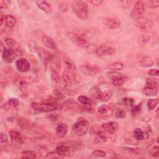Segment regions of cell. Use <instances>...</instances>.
Returning <instances> with one entry per match:
<instances>
[{"mask_svg":"<svg viewBox=\"0 0 159 159\" xmlns=\"http://www.w3.org/2000/svg\"><path fill=\"white\" fill-rule=\"evenodd\" d=\"M140 65L143 67H150L154 65V61L149 56L144 57L140 61Z\"/></svg>","mask_w":159,"mask_h":159,"instance_id":"24","label":"cell"},{"mask_svg":"<svg viewBox=\"0 0 159 159\" xmlns=\"http://www.w3.org/2000/svg\"><path fill=\"white\" fill-rule=\"evenodd\" d=\"M158 99H149L147 101V106L150 110H153L155 108L158 104Z\"/></svg>","mask_w":159,"mask_h":159,"instance_id":"37","label":"cell"},{"mask_svg":"<svg viewBox=\"0 0 159 159\" xmlns=\"http://www.w3.org/2000/svg\"><path fill=\"white\" fill-rule=\"evenodd\" d=\"M19 104L18 99L16 98H11L9 99L8 102L4 104V106H8L11 107H16Z\"/></svg>","mask_w":159,"mask_h":159,"instance_id":"43","label":"cell"},{"mask_svg":"<svg viewBox=\"0 0 159 159\" xmlns=\"http://www.w3.org/2000/svg\"><path fill=\"white\" fill-rule=\"evenodd\" d=\"M59 8L61 11H66L67 9V5H66V4H61L60 5H59Z\"/></svg>","mask_w":159,"mask_h":159,"instance_id":"58","label":"cell"},{"mask_svg":"<svg viewBox=\"0 0 159 159\" xmlns=\"http://www.w3.org/2000/svg\"><path fill=\"white\" fill-rule=\"evenodd\" d=\"M158 87H151L145 86L142 90V93L147 96H156L158 93Z\"/></svg>","mask_w":159,"mask_h":159,"instance_id":"18","label":"cell"},{"mask_svg":"<svg viewBox=\"0 0 159 159\" xmlns=\"http://www.w3.org/2000/svg\"><path fill=\"white\" fill-rule=\"evenodd\" d=\"M17 85L19 86V88H20L21 90L24 91L25 90H26V88H27V81L26 80L21 79V80L17 81Z\"/></svg>","mask_w":159,"mask_h":159,"instance_id":"46","label":"cell"},{"mask_svg":"<svg viewBox=\"0 0 159 159\" xmlns=\"http://www.w3.org/2000/svg\"><path fill=\"white\" fill-rule=\"evenodd\" d=\"M62 81L64 84L63 90L72 89V80L70 79L68 74L67 72H63L62 75Z\"/></svg>","mask_w":159,"mask_h":159,"instance_id":"22","label":"cell"},{"mask_svg":"<svg viewBox=\"0 0 159 159\" xmlns=\"http://www.w3.org/2000/svg\"><path fill=\"white\" fill-rule=\"evenodd\" d=\"M53 94H54L55 98L57 100H62L65 98V96L62 92L59 89H57V88H55V89L54 90Z\"/></svg>","mask_w":159,"mask_h":159,"instance_id":"39","label":"cell"},{"mask_svg":"<svg viewBox=\"0 0 159 159\" xmlns=\"http://www.w3.org/2000/svg\"><path fill=\"white\" fill-rule=\"evenodd\" d=\"M8 142V138L6 135L4 133H1V135H0V143H7Z\"/></svg>","mask_w":159,"mask_h":159,"instance_id":"53","label":"cell"},{"mask_svg":"<svg viewBox=\"0 0 159 159\" xmlns=\"http://www.w3.org/2000/svg\"><path fill=\"white\" fill-rule=\"evenodd\" d=\"M78 101L82 104H85V105H91V102L90 101V99L88 98H87L85 96H80L78 98Z\"/></svg>","mask_w":159,"mask_h":159,"instance_id":"44","label":"cell"},{"mask_svg":"<svg viewBox=\"0 0 159 159\" xmlns=\"http://www.w3.org/2000/svg\"><path fill=\"white\" fill-rule=\"evenodd\" d=\"M145 11L144 4L142 1H137L134 6V7L131 11V17L132 19L137 20L142 17L143 14Z\"/></svg>","mask_w":159,"mask_h":159,"instance_id":"6","label":"cell"},{"mask_svg":"<svg viewBox=\"0 0 159 159\" xmlns=\"http://www.w3.org/2000/svg\"><path fill=\"white\" fill-rule=\"evenodd\" d=\"M36 3L38 8H40L41 10H42L44 12L48 14L51 13L52 7L48 3L44 1H42V0H39V1H37Z\"/></svg>","mask_w":159,"mask_h":159,"instance_id":"19","label":"cell"},{"mask_svg":"<svg viewBox=\"0 0 159 159\" xmlns=\"http://www.w3.org/2000/svg\"><path fill=\"white\" fill-rule=\"evenodd\" d=\"M150 39V37L149 36H146V35H143V36H140L138 40V43L139 44L140 46L142 47L144 45H145V44H146V42H148Z\"/></svg>","mask_w":159,"mask_h":159,"instance_id":"40","label":"cell"},{"mask_svg":"<svg viewBox=\"0 0 159 159\" xmlns=\"http://www.w3.org/2000/svg\"><path fill=\"white\" fill-rule=\"evenodd\" d=\"M6 25L9 28H13L16 25V19L12 15H6L5 17Z\"/></svg>","mask_w":159,"mask_h":159,"instance_id":"28","label":"cell"},{"mask_svg":"<svg viewBox=\"0 0 159 159\" xmlns=\"http://www.w3.org/2000/svg\"><path fill=\"white\" fill-rule=\"evenodd\" d=\"M70 36L73 42L80 47L87 49L90 46V42L85 38L84 34L73 32L70 34Z\"/></svg>","mask_w":159,"mask_h":159,"instance_id":"4","label":"cell"},{"mask_svg":"<svg viewBox=\"0 0 159 159\" xmlns=\"http://www.w3.org/2000/svg\"><path fill=\"white\" fill-rule=\"evenodd\" d=\"M80 108L81 111H83L84 112H86V113H93L95 111V109H94L91 105H85L83 104L82 106H80Z\"/></svg>","mask_w":159,"mask_h":159,"instance_id":"45","label":"cell"},{"mask_svg":"<svg viewBox=\"0 0 159 159\" xmlns=\"http://www.w3.org/2000/svg\"><path fill=\"white\" fill-rule=\"evenodd\" d=\"M101 131L103 133L104 132H107L109 134H115L117 129H118V124L114 121H111L103 124L101 127Z\"/></svg>","mask_w":159,"mask_h":159,"instance_id":"9","label":"cell"},{"mask_svg":"<svg viewBox=\"0 0 159 159\" xmlns=\"http://www.w3.org/2000/svg\"><path fill=\"white\" fill-rule=\"evenodd\" d=\"M55 151L58 155L62 157H72L74 154L73 147L66 143L58 145L56 147Z\"/></svg>","mask_w":159,"mask_h":159,"instance_id":"5","label":"cell"},{"mask_svg":"<svg viewBox=\"0 0 159 159\" xmlns=\"http://www.w3.org/2000/svg\"><path fill=\"white\" fill-rule=\"evenodd\" d=\"M142 109V104L141 103L135 105V106H132V107L131 108V111L133 114L138 113Z\"/></svg>","mask_w":159,"mask_h":159,"instance_id":"49","label":"cell"},{"mask_svg":"<svg viewBox=\"0 0 159 159\" xmlns=\"http://www.w3.org/2000/svg\"><path fill=\"white\" fill-rule=\"evenodd\" d=\"M136 21L137 22V25H139V27L142 29L149 28L152 26V23L149 20L144 19L142 18V17L137 19Z\"/></svg>","mask_w":159,"mask_h":159,"instance_id":"25","label":"cell"},{"mask_svg":"<svg viewBox=\"0 0 159 159\" xmlns=\"http://www.w3.org/2000/svg\"><path fill=\"white\" fill-rule=\"evenodd\" d=\"M96 54L99 56H104V55H112L115 53V50L113 48L108 45H102L98 47L95 50Z\"/></svg>","mask_w":159,"mask_h":159,"instance_id":"10","label":"cell"},{"mask_svg":"<svg viewBox=\"0 0 159 159\" xmlns=\"http://www.w3.org/2000/svg\"><path fill=\"white\" fill-rule=\"evenodd\" d=\"M158 70L157 69H150L148 71V74L150 76H158Z\"/></svg>","mask_w":159,"mask_h":159,"instance_id":"56","label":"cell"},{"mask_svg":"<svg viewBox=\"0 0 159 159\" xmlns=\"http://www.w3.org/2000/svg\"><path fill=\"white\" fill-rule=\"evenodd\" d=\"M60 155H58L57 153L55 152H51L50 153H48L47 154L45 155L46 158H58Z\"/></svg>","mask_w":159,"mask_h":159,"instance_id":"52","label":"cell"},{"mask_svg":"<svg viewBox=\"0 0 159 159\" xmlns=\"http://www.w3.org/2000/svg\"><path fill=\"white\" fill-rule=\"evenodd\" d=\"M102 91L101 89L98 86H93L89 90L90 95L94 99H100L102 95Z\"/></svg>","mask_w":159,"mask_h":159,"instance_id":"20","label":"cell"},{"mask_svg":"<svg viewBox=\"0 0 159 159\" xmlns=\"http://www.w3.org/2000/svg\"><path fill=\"white\" fill-rule=\"evenodd\" d=\"M37 52L41 61H42V63L45 65H47V64L48 63L51 62L52 58L54 57V56H53L50 52L46 50H44L42 48H39L37 50Z\"/></svg>","mask_w":159,"mask_h":159,"instance_id":"11","label":"cell"},{"mask_svg":"<svg viewBox=\"0 0 159 159\" xmlns=\"http://www.w3.org/2000/svg\"><path fill=\"white\" fill-rule=\"evenodd\" d=\"M32 108L40 113H49L58 109H61L62 106L55 101H45L41 103H33L32 104Z\"/></svg>","mask_w":159,"mask_h":159,"instance_id":"1","label":"cell"},{"mask_svg":"<svg viewBox=\"0 0 159 159\" xmlns=\"http://www.w3.org/2000/svg\"><path fill=\"white\" fill-rule=\"evenodd\" d=\"M107 140L108 139L106 136H105L104 135H103V133H99L96 134V136L95 139H94L93 142L94 143L96 144H101L106 142Z\"/></svg>","mask_w":159,"mask_h":159,"instance_id":"26","label":"cell"},{"mask_svg":"<svg viewBox=\"0 0 159 159\" xmlns=\"http://www.w3.org/2000/svg\"><path fill=\"white\" fill-rule=\"evenodd\" d=\"M68 127L66 124L60 123L56 127L57 135L60 138H63L67 134Z\"/></svg>","mask_w":159,"mask_h":159,"instance_id":"15","label":"cell"},{"mask_svg":"<svg viewBox=\"0 0 159 159\" xmlns=\"http://www.w3.org/2000/svg\"><path fill=\"white\" fill-rule=\"evenodd\" d=\"M123 102H124V104H125L126 105L133 106L135 101H134V99L132 98H126L123 99Z\"/></svg>","mask_w":159,"mask_h":159,"instance_id":"51","label":"cell"},{"mask_svg":"<svg viewBox=\"0 0 159 159\" xmlns=\"http://www.w3.org/2000/svg\"><path fill=\"white\" fill-rule=\"evenodd\" d=\"M89 129V123L84 118H79L72 126V131L78 136H83Z\"/></svg>","mask_w":159,"mask_h":159,"instance_id":"3","label":"cell"},{"mask_svg":"<svg viewBox=\"0 0 159 159\" xmlns=\"http://www.w3.org/2000/svg\"><path fill=\"white\" fill-rule=\"evenodd\" d=\"M11 2L9 1H0V8H6L10 4Z\"/></svg>","mask_w":159,"mask_h":159,"instance_id":"55","label":"cell"},{"mask_svg":"<svg viewBox=\"0 0 159 159\" xmlns=\"http://www.w3.org/2000/svg\"><path fill=\"white\" fill-rule=\"evenodd\" d=\"M109 110V107L108 106L104 105V104L98 107V112L99 114H104L108 113Z\"/></svg>","mask_w":159,"mask_h":159,"instance_id":"47","label":"cell"},{"mask_svg":"<svg viewBox=\"0 0 159 159\" xmlns=\"http://www.w3.org/2000/svg\"><path fill=\"white\" fill-rule=\"evenodd\" d=\"M107 76L110 79H111L112 80H113L114 79H116V78H120V77H122V76H123V75L119 73H117L116 72V71H113V72H108L107 73Z\"/></svg>","mask_w":159,"mask_h":159,"instance_id":"41","label":"cell"},{"mask_svg":"<svg viewBox=\"0 0 159 159\" xmlns=\"http://www.w3.org/2000/svg\"><path fill=\"white\" fill-rule=\"evenodd\" d=\"M0 17H1V23H0V24L2 25L4 21H5V17H4V14H3V12L0 13Z\"/></svg>","mask_w":159,"mask_h":159,"instance_id":"60","label":"cell"},{"mask_svg":"<svg viewBox=\"0 0 159 159\" xmlns=\"http://www.w3.org/2000/svg\"><path fill=\"white\" fill-rule=\"evenodd\" d=\"M108 67L113 71H118V70H121L123 68L124 65L120 62H116L109 65Z\"/></svg>","mask_w":159,"mask_h":159,"instance_id":"29","label":"cell"},{"mask_svg":"<svg viewBox=\"0 0 159 159\" xmlns=\"http://www.w3.org/2000/svg\"><path fill=\"white\" fill-rule=\"evenodd\" d=\"M150 7L152 9H156L159 6V1L156 0V1H151L149 2Z\"/></svg>","mask_w":159,"mask_h":159,"instance_id":"54","label":"cell"},{"mask_svg":"<svg viewBox=\"0 0 159 159\" xmlns=\"http://www.w3.org/2000/svg\"><path fill=\"white\" fill-rule=\"evenodd\" d=\"M17 123H18L19 126L24 129H27L31 128L32 126V122L29 119L25 118V117H19L17 119Z\"/></svg>","mask_w":159,"mask_h":159,"instance_id":"21","label":"cell"},{"mask_svg":"<svg viewBox=\"0 0 159 159\" xmlns=\"http://www.w3.org/2000/svg\"><path fill=\"white\" fill-rule=\"evenodd\" d=\"M51 77L52 81L55 83H58L60 82V77L59 75H58V73L56 72L52 71L51 72Z\"/></svg>","mask_w":159,"mask_h":159,"instance_id":"48","label":"cell"},{"mask_svg":"<svg viewBox=\"0 0 159 159\" xmlns=\"http://www.w3.org/2000/svg\"><path fill=\"white\" fill-rule=\"evenodd\" d=\"M42 41L45 47H47V48L51 50H57V44L55 42V41L53 40L52 38H51L50 37L47 36H44L42 37Z\"/></svg>","mask_w":159,"mask_h":159,"instance_id":"16","label":"cell"},{"mask_svg":"<svg viewBox=\"0 0 159 159\" xmlns=\"http://www.w3.org/2000/svg\"><path fill=\"white\" fill-rule=\"evenodd\" d=\"M102 0H93V1H91V3L94 5V6H99L101 5L103 3Z\"/></svg>","mask_w":159,"mask_h":159,"instance_id":"57","label":"cell"},{"mask_svg":"<svg viewBox=\"0 0 159 159\" xmlns=\"http://www.w3.org/2000/svg\"><path fill=\"white\" fill-rule=\"evenodd\" d=\"M112 95H113V91L111 90H107L102 93V95L100 98V100L103 102H107L111 99Z\"/></svg>","mask_w":159,"mask_h":159,"instance_id":"32","label":"cell"},{"mask_svg":"<svg viewBox=\"0 0 159 159\" xmlns=\"http://www.w3.org/2000/svg\"><path fill=\"white\" fill-rule=\"evenodd\" d=\"M16 67L19 72H26L30 68V64L25 58H20L16 61Z\"/></svg>","mask_w":159,"mask_h":159,"instance_id":"13","label":"cell"},{"mask_svg":"<svg viewBox=\"0 0 159 159\" xmlns=\"http://www.w3.org/2000/svg\"><path fill=\"white\" fill-rule=\"evenodd\" d=\"M158 108L157 109V111H156V116H157V118L158 119Z\"/></svg>","mask_w":159,"mask_h":159,"instance_id":"61","label":"cell"},{"mask_svg":"<svg viewBox=\"0 0 159 159\" xmlns=\"http://www.w3.org/2000/svg\"><path fill=\"white\" fill-rule=\"evenodd\" d=\"M4 42L6 45L9 49H14L17 46V42L15 40L11 38H7L4 40Z\"/></svg>","mask_w":159,"mask_h":159,"instance_id":"33","label":"cell"},{"mask_svg":"<svg viewBox=\"0 0 159 159\" xmlns=\"http://www.w3.org/2000/svg\"><path fill=\"white\" fill-rule=\"evenodd\" d=\"M104 24L108 28L111 29H114L120 26V22L114 18H108L104 19Z\"/></svg>","mask_w":159,"mask_h":159,"instance_id":"17","label":"cell"},{"mask_svg":"<svg viewBox=\"0 0 159 159\" xmlns=\"http://www.w3.org/2000/svg\"><path fill=\"white\" fill-rule=\"evenodd\" d=\"M72 9L74 13L80 19H86L89 15L88 5L83 1H75L72 3Z\"/></svg>","mask_w":159,"mask_h":159,"instance_id":"2","label":"cell"},{"mask_svg":"<svg viewBox=\"0 0 159 159\" xmlns=\"http://www.w3.org/2000/svg\"><path fill=\"white\" fill-rule=\"evenodd\" d=\"M49 119L52 121H55L57 119V116L56 114H52L49 116Z\"/></svg>","mask_w":159,"mask_h":159,"instance_id":"59","label":"cell"},{"mask_svg":"<svg viewBox=\"0 0 159 159\" xmlns=\"http://www.w3.org/2000/svg\"><path fill=\"white\" fill-rule=\"evenodd\" d=\"M127 150H128L129 152L132 153L133 154L138 155H145V152L144 150L142 149L139 148H135V149H132V148H126Z\"/></svg>","mask_w":159,"mask_h":159,"instance_id":"36","label":"cell"},{"mask_svg":"<svg viewBox=\"0 0 159 159\" xmlns=\"http://www.w3.org/2000/svg\"><path fill=\"white\" fill-rule=\"evenodd\" d=\"M78 103L72 99H68L65 101L62 106V108H64L65 109H72L78 107Z\"/></svg>","mask_w":159,"mask_h":159,"instance_id":"23","label":"cell"},{"mask_svg":"<svg viewBox=\"0 0 159 159\" xmlns=\"http://www.w3.org/2000/svg\"><path fill=\"white\" fill-rule=\"evenodd\" d=\"M36 157V153L32 150H24L21 153L22 158H35Z\"/></svg>","mask_w":159,"mask_h":159,"instance_id":"30","label":"cell"},{"mask_svg":"<svg viewBox=\"0 0 159 159\" xmlns=\"http://www.w3.org/2000/svg\"><path fill=\"white\" fill-rule=\"evenodd\" d=\"M127 77L125 76H123L122 77L116 78L113 80V85L116 86V87H118L121 85H122L127 80Z\"/></svg>","mask_w":159,"mask_h":159,"instance_id":"34","label":"cell"},{"mask_svg":"<svg viewBox=\"0 0 159 159\" xmlns=\"http://www.w3.org/2000/svg\"><path fill=\"white\" fill-rule=\"evenodd\" d=\"M16 52L12 49H6L2 54V58L5 62L8 63H12L16 57Z\"/></svg>","mask_w":159,"mask_h":159,"instance_id":"12","label":"cell"},{"mask_svg":"<svg viewBox=\"0 0 159 159\" xmlns=\"http://www.w3.org/2000/svg\"><path fill=\"white\" fill-rule=\"evenodd\" d=\"M133 136L137 140H143L149 137V132H143L140 128H136L133 131Z\"/></svg>","mask_w":159,"mask_h":159,"instance_id":"14","label":"cell"},{"mask_svg":"<svg viewBox=\"0 0 159 159\" xmlns=\"http://www.w3.org/2000/svg\"><path fill=\"white\" fill-rule=\"evenodd\" d=\"M151 155L154 157H158L159 155V148L158 146L154 147L150 151Z\"/></svg>","mask_w":159,"mask_h":159,"instance_id":"50","label":"cell"},{"mask_svg":"<svg viewBox=\"0 0 159 159\" xmlns=\"http://www.w3.org/2000/svg\"><path fill=\"white\" fill-rule=\"evenodd\" d=\"M158 81L157 79L149 78H147L146 80L145 86H151V87H158Z\"/></svg>","mask_w":159,"mask_h":159,"instance_id":"38","label":"cell"},{"mask_svg":"<svg viewBox=\"0 0 159 159\" xmlns=\"http://www.w3.org/2000/svg\"><path fill=\"white\" fill-rule=\"evenodd\" d=\"M11 140L14 144H22L25 142V137L23 134L17 130H13L9 132Z\"/></svg>","mask_w":159,"mask_h":159,"instance_id":"8","label":"cell"},{"mask_svg":"<svg viewBox=\"0 0 159 159\" xmlns=\"http://www.w3.org/2000/svg\"><path fill=\"white\" fill-rule=\"evenodd\" d=\"M115 117L118 119H123L126 116V112L121 108H117L114 113Z\"/></svg>","mask_w":159,"mask_h":159,"instance_id":"35","label":"cell"},{"mask_svg":"<svg viewBox=\"0 0 159 159\" xmlns=\"http://www.w3.org/2000/svg\"><path fill=\"white\" fill-rule=\"evenodd\" d=\"M91 156L93 157H105L106 156V154L103 150H96L92 152Z\"/></svg>","mask_w":159,"mask_h":159,"instance_id":"42","label":"cell"},{"mask_svg":"<svg viewBox=\"0 0 159 159\" xmlns=\"http://www.w3.org/2000/svg\"><path fill=\"white\" fill-rule=\"evenodd\" d=\"M50 68L52 71L56 72L58 73V71L60 69V63L57 58L53 57L52 59L51 60V65H50Z\"/></svg>","mask_w":159,"mask_h":159,"instance_id":"27","label":"cell"},{"mask_svg":"<svg viewBox=\"0 0 159 159\" xmlns=\"http://www.w3.org/2000/svg\"><path fill=\"white\" fill-rule=\"evenodd\" d=\"M63 62L65 64L66 67L70 69V70H74L76 69V65L75 62L72 60L70 59L68 57H65L63 58Z\"/></svg>","mask_w":159,"mask_h":159,"instance_id":"31","label":"cell"},{"mask_svg":"<svg viewBox=\"0 0 159 159\" xmlns=\"http://www.w3.org/2000/svg\"><path fill=\"white\" fill-rule=\"evenodd\" d=\"M80 71L86 74L87 75L93 76L99 73L101 70L98 66L96 65H91V64H83L81 65L80 67Z\"/></svg>","mask_w":159,"mask_h":159,"instance_id":"7","label":"cell"}]
</instances>
